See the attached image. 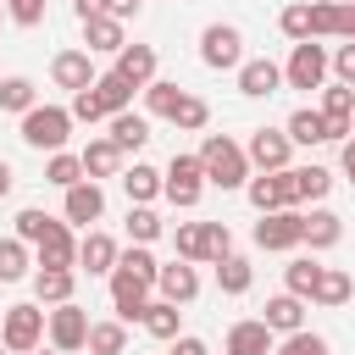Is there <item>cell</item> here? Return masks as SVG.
Wrapping results in <instances>:
<instances>
[{
  "mask_svg": "<svg viewBox=\"0 0 355 355\" xmlns=\"http://www.w3.org/2000/svg\"><path fill=\"white\" fill-rule=\"evenodd\" d=\"M344 39H355V6H349V17H344Z\"/></svg>",
  "mask_w": 355,
  "mask_h": 355,
  "instance_id": "obj_53",
  "label": "cell"
},
{
  "mask_svg": "<svg viewBox=\"0 0 355 355\" xmlns=\"http://www.w3.org/2000/svg\"><path fill=\"white\" fill-rule=\"evenodd\" d=\"M89 355H128V322H94L89 327Z\"/></svg>",
  "mask_w": 355,
  "mask_h": 355,
  "instance_id": "obj_34",
  "label": "cell"
},
{
  "mask_svg": "<svg viewBox=\"0 0 355 355\" xmlns=\"http://www.w3.org/2000/svg\"><path fill=\"white\" fill-rule=\"evenodd\" d=\"M200 166H205V183H216V189H244V183H250V155H244V144H233L227 133H205Z\"/></svg>",
  "mask_w": 355,
  "mask_h": 355,
  "instance_id": "obj_3",
  "label": "cell"
},
{
  "mask_svg": "<svg viewBox=\"0 0 355 355\" xmlns=\"http://www.w3.org/2000/svg\"><path fill=\"white\" fill-rule=\"evenodd\" d=\"M349 294H355V277H349V272H338V266H327L311 300H316V305H349Z\"/></svg>",
  "mask_w": 355,
  "mask_h": 355,
  "instance_id": "obj_37",
  "label": "cell"
},
{
  "mask_svg": "<svg viewBox=\"0 0 355 355\" xmlns=\"http://www.w3.org/2000/svg\"><path fill=\"white\" fill-rule=\"evenodd\" d=\"M178 211H194L200 205V194H205V166H200V155H172L166 161V189H161Z\"/></svg>",
  "mask_w": 355,
  "mask_h": 355,
  "instance_id": "obj_8",
  "label": "cell"
},
{
  "mask_svg": "<svg viewBox=\"0 0 355 355\" xmlns=\"http://www.w3.org/2000/svg\"><path fill=\"white\" fill-rule=\"evenodd\" d=\"M277 83H283V67H277V61H266V55H250V61L239 67V94H250V100L277 94Z\"/></svg>",
  "mask_w": 355,
  "mask_h": 355,
  "instance_id": "obj_16",
  "label": "cell"
},
{
  "mask_svg": "<svg viewBox=\"0 0 355 355\" xmlns=\"http://www.w3.org/2000/svg\"><path fill=\"white\" fill-rule=\"evenodd\" d=\"M44 178H50L55 189H72V183H83V155H72V150H55V155L44 161Z\"/></svg>",
  "mask_w": 355,
  "mask_h": 355,
  "instance_id": "obj_38",
  "label": "cell"
},
{
  "mask_svg": "<svg viewBox=\"0 0 355 355\" xmlns=\"http://www.w3.org/2000/svg\"><path fill=\"white\" fill-rule=\"evenodd\" d=\"M67 139H72V111L67 105H33L22 116V144L55 155V150H67Z\"/></svg>",
  "mask_w": 355,
  "mask_h": 355,
  "instance_id": "obj_4",
  "label": "cell"
},
{
  "mask_svg": "<svg viewBox=\"0 0 355 355\" xmlns=\"http://www.w3.org/2000/svg\"><path fill=\"white\" fill-rule=\"evenodd\" d=\"M338 161H344V172H349V183H355V139H344V150H338Z\"/></svg>",
  "mask_w": 355,
  "mask_h": 355,
  "instance_id": "obj_51",
  "label": "cell"
},
{
  "mask_svg": "<svg viewBox=\"0 0 355 355\" xmlns=\"http://www.w3.org/2000/svg\"><path fill=\"white\" fill-rule=\"evenodd\" d=\"M327 67H333V55H327L316 39H305V44H294V55H288V67H283V83H288V89H322V83H327Z\"/></svg>",
  "mask_w": 355,
  "mask_h": 355,
  "instance_id": "obj_9",
  "label": "cell"
},
{
  "mask_svg": "<svg viewBox=\"0 0 355 355\" xmlns=\"http://www.w3.org/2000/svg\"><path fill=\"white\" fill-rule=\"evenodd\" d=\"M344 239V216H333V211H311L305 216V244L311 250H333Z\"/></svg>",
  "mask_w": 355,
  "mask_h": 355,
  "instance_id": "obj_33",
  "label": "cell"
},
{
  "mask_svg": "<svg viewBox=\"0 0 355 355\" xmlns=\"http://www.w3.org/2000/svg\"><path fill=\"white\" fill-rule=\"evenodd\" d=\"M250 283H255V266H250L244 255L216 261V288H222V294H250Z\"/></svg>",
  "mask_w": 355,
  "mask_h": 355,
  "instance_id": "obj_35",
  "label": "cell"
},
{
  "mask_svg": "<svg viewBox=\"0 0 355 355\" xmlns=\"http://www.w3.org/2000/svg\"><path fill=\"white\" fill-rule=\"evenodd\" d=\"M83 44H89V55H94V50H111V55H116L128 39H122V22H116V17H89V22H83Z\"/></svg>",
  "mask_w": 355,
  "mask_h": 355,
  "instance_id": "obj_31",
  "label": "cell"
},
{
  "mask_svg": "<svg viewBox=\"0 0 355 355\" xmlns=\"http://www.w3.org/2000/svg\"><path fill=\"white\" fill-rule=\"evenodd\" d=\"M72 11H78V22H89V17H105V6H100V0H72Z\"/></svg>",
  "mask_w": 355,
  "mask_h": 355,
  "instance_id": "obj_50",
  "label": "cell"
},
{
  "mask_svg": "<svg viewBox=\"0 0 355 355\" xmlns=\"http://www.w3.org/2000/svg\"><path fill=\"white\" fill-rule=\"evenodd\" d=\"M150 338H161V344H172V338H183V311L172 305V300H150L144 305V322H139Z\"/></svg>",
  "mask_w": 355,
  "mask_h": 355,
  "instance_id": "obj_25",
  "label": "cell"
},
{
  "mask_svg": "<svg viewBox=\"0 0 355 355\" xmlns=\"http://www.w3.org/2000/svg\"><path fill=\"white\" fill-rule=\"evenodd\" d=\"M144 111H150V116H166L172 128H189V133H200V128L211 122V105H205L200 94L166 83V78H155V83L144 89Z\"/></svg>",
  "mask_w": 355,
  "mask_h": 355,
  "instance_id": "obj_1",
  "label": "cell"
},
{
  "mask_svg": "<svg viewBox=\"0 0 355 355\" xmlns=\"http://www.w3.org/2000/svg\"><path fill=\"white\" fill-rule=\"evenodd\" d=\"M172 355H211V349H205V338L183 333V338H172Z\"/></svg>",
  "mask_w": 355,
  "mask_h": 355,
  "instance_id": "obj_49",
  "label": "cell"
},
{
  "mask_svg": "<svg viewBox=\"0 0 355 355\" xmlns=\"http://www.w3.org/2000/svg\"><path fill=\"white\" fill-rule=\"evenodd\" d=\"M322 272H327V266H316V255H294V261L283 266V288L300 294V300H311L316 283H322Z\"/></svg>",
  "mask_w": 355,
  "mask_h": 355,
  "instance_id": "obj_29",
  "label": "cell"
},
{
  "mask_svg": "<svg viewBox=\"0 0 355 355\" xmlns=\"http://www.w3.org/2000/svg\"><path fill=\"white\" fill-rule=\"evenodd\" d=\"M277 28H283L294 44H305V39H311V0H294V6H283Z\"/></svg>",
  "mask_w": 355,
  "mask_h": 355,
  "instance_id": "obj_41",
  "label": "cell"
},
{
  "mask_svg": "<svg viewBox=\"0 0 355 355\" xmlns=\"http://www.w3.org/2000/svg\"><path fill=\"white\" fill-rule=\"evenodd\" d=\"M116 261H122V250H116V239H111V233L89 227V233L78 239V266H83L89 277H111V272H116Z\"/></svg>",
  "mask_w": 355,
  "mask_h": 355,
  "instance_id": "obj_15",
  "label": "cell"
},
{
  "mask_svg": "<svg viewBox=\"0 0 355 355\" xmlns=\"http://www.w3.org/2000/svg\"><path fill=\"white\" fill-rule=\"evenodd\" d=\"M155 294H161V300H172V305H189V300L200 294V272H194V261H172V266H161Z\"/></svg>",
  "mask_w": 355,
  "mask_h": 355,
  "instance_id": "obj_17",
  "label": "cell"
},
{
  "mask_svg": "<svg viewBox=\"0 0 355 355\" xmlns=\"http://www.w3.org/2000/svg\"><path fill=\"white\" fill-rule=\"evenodd\" d=\"M205 227V261L216 266V261H227L233 255V233H227V222H200Z\"/></svg>",
  "mask_w": 355,
  "mask_h": 355,
  "instance_id": "obj_44",
  "label": "cell"
},
{
  "mask_svg": "<svg viewBox=\"0 0 355 355\" xmlns=\"http://www.w3.org/2000/svg\"><path fill=\"white\" fill-rule=\"evenodd\" d=\"M28 250H33V244H22L17 233H11V239H0V283H22V277H28V266H39Z\"/></svg>",
  "mask_w": 355,
  "mask_h": 355,
  "instance_id": "obj_30",
  "label": "cell"
},
{
  "mask_svg": "<svg viewBox=\"0 0 355 355\" xmlns=\"http://www.w3.org/2000/svg\"><path fill=\"white\" fill-rule=\"evenodd\" d=\"M11 183H17V172H11V161H0V200L11 194Z\"/></svg>",
  "mask_w": 355,
  "mask_h": 355,
  "instance_id": "obj_52",
  "label": "cell"
},
{
  "mask_svg": "<svg viewBox=\"0 0 355 355\" xmlns=\"http://www.w3.org/2000/svg\"><path fill=\"white\" fill-rule=\"evenodd\" d=\"M122 189H128V200H133V205H150V200L166 189V172H155V166L133 161V166H122Z\"/></svg>",
  "mask_w": 355,
  "mask_h": 355,
  "instance_id": "obj_27",
  "label": "cell"
},
{
  "mask_svg": "<svg viewBox=\"0 0 355 355\" xmlns=\"http://www.w3.org/2000/svg\"><path fill=\"white\" fill-rule=\"evenodd\" d=\"M161 233H166V222H161L150 205H128V239H133V244H155Z\"/></svg>",
  "mask_w": 355,
  "mask_h": 355,
  "instance_id": "obj_39",
  "label": "cell"
},
{
  "mask_svg": "<svg viewBox=\"0 0 355 355\" xmlns=\"http://www.w3.org/2000/svg\"><path fill=\"white\" fill-rule=\"evenodd\" d=\"M94 61H89V50H55V61H50V83L55 89H72V94H83V89H94Z\"/></svg>",
  "mask_w": 355,
  "mask_h": 355,
  "instance_id": "obj_14",
  "label": "cell"
},
{
  "mask_svg": "<svg viewBox=\"0 0 355 355\" xmlns=\"http://www.w3.org/2000/svg\"><path fill=\"white\" fill-rule=\"evenodd\" d=\"M0 17H6V0H0Z\"/></svg>",
  "mask_w": 355,
  "mask_h": 355,
  "instance_id": "obj_56",
  "label": "cell"
},
{
  "mask_svg": "<svg viewBox=\"0 0 355 355\" xmlns=\"http://www.w3.org/2000/svg\"><path fill=\"white\" fill-rule=\"evenodd\" d=\"M100 6H105V17H116V22L139 17V0H100Z\"/></svg>",
  "mask_w": 355,
  "mask_h": 355,
  "instance_id": "obj_48",
  "label": "cell"
},
{
  "mask_svg": "<svg viewBox=\"0 0 355 355\" xmlns=\"http://www.w3.org/2000/svg\"><path fill=\"white\" fill-rule=\"evenodd\" d=\"M294 183H300V205H305V200H322L333 189V172L327 166H294Z\"/></svg>",
  "mask_w": 355,
  "mask_h": 355,
  "instance_id": "obj_42",
  "label": "cell"
},
{
  "mask_svg": "<svg viewBox=\"0 0 355 355\" xmlns=\"http://www.w3.org/2000/svg\"><path fill=\"white\" fill-rule=\"evenodd\" d=\"M78 155H83V178H89V183H94V178H122V150H116L111 139H89Z\"/></svg>",
  "mask_w": 355,
  "mask_h": 355,
  "instance_id": "obj_24",
  "label": "cell"
},
{
  "mask_svg": "<svg viewBox=\"0 0 355 355\" xmlns=\"http://www.w3.org/2000/svg\"><path fill=\"white\" fill-rule=\"evenodd\" d=\"M200 61H205L211 72H239V67H244V33H239L233 22H211V28L200 33Z\"/></svg>",
  "mask_w": 355,
  "mask_h": 355,
  "instance_id": "obj_6",
  "label": "cell"
},
{
  "mask_svg": "<svg viewBox=\"0 0 355 355\" xmlns=\"http://www.w3.org/2000/svg\"><path fill=\"white\" fill-rule=\"evenodd\" d=\"M294 144H327V116L322 111H311V105H300L294 116H288V128H283Z\"/></svg>",
  "mask_w": 355,
  "mask_h": 355,
  "instance_id": "obj_32",
  "label": "cell"
},
{
  "mask_svg": "<svg viewBox=\"0 0 355 355\" xmlns=\"http://www.w3.org/2000/svg\"><path fill=\"white\" fill-rule=\"evenodd\" d=\"M39 105V89H33V78H0V111H17V116H28Z\"/></svg>",
  "mask_w": 355,
  "mask_h": 355,
  "instance_id": "obj_36",
  "label": "cell"
},
{
  "mask_svg": "<svg viewBox=\"0 0 355 355\" xmlns=\"http://www.w3.org/2000/svg\"><path fill=\"white\" fill-rule=\"evenodd\" d=\"M172 244H178V261H205V227L200 222H178Z\"/></svg>",
  "mask_w": 355,
  "mask_h": 355,
  "instance_id": "obj_40",
  "label": "cell"
},
{
  "mask_svg": "<svg viewBox=\"0 0 355 355\" xmlns=\"http://www.w3.org/2000/svg\"><path fill=\"white\" fill-rule=\"evenodd\" d=\"M33 250H39V255H33L39 266H78V239L67 233V222H50Z\"/></svg>",
  "mask_w": 355,
  "mask_h": 355,
  "instance_id": "obj_21",
  "label": "cell"
},
{
  "mask_svg": "<svg viewBox=\"0 0 355 355\" xmlns=\"http://www.w3.org/2000/svg\"><path fill=\"white\" fill-rule=\"evenodd\" d=\"M0 355H11V349H6V344H0Z\"/></svg>",
  "mask_w": 355,
  "mask_h": 355,
  "instance_id": "obj_55",
  "label": "cell"
},
{
  "mask_svg": "<svg viewBox=\"0 0 355 355\" xmlns=\"http://www.w3.org/2000/svg\"><path fill=\"white\" fill-rule=\"evenodd\" d=\"M261 322H266L272 333H283V338H288V333H300V327H305V300L283 288V294H272V300H266V316H261Z\"/></svg>",
  "mask_w": 355,
  "mask_h": 355,
  "instance_id": "obj_23",
  "label": "cell"
},
{
  "mask_svg": "<svg viewBox=\"0 0 355 355\" xmlns=\"http://www.w3.org/2000/svg\"><path fill=\"white\" fill-rule=\"evenodd\" d=\"M105 139H111L122 155H128V150H144V144H150V116H144V111H122V116H111V133H105Z\"/></svg>",
  "mask_w": 355,
  "mask_h": 355,
  "instance_id": "obj_26",
  "label": "cell"
},
{
  "mask_svg": "<svg viewBox=\"0 0 355 355\" xmlns=\"http://www.w3.org/2000/svg\"><path fill=\"white\" fill-rule=\"evenodd\" d=\"M144 305H150V283L133 277L128 266H116L111 272V311H116V322H144Z\"/></svg>",
  "mask_w": 355,
  "mask_h": 355,
  "instance_id": "obj_13",
  "label": "cell"
},
{
  "mask_svg": "<svg viewBox=\"0 0 355 355\" xmlns=\"http://www.w3.org/2000/svg\"><path fill=\"white\" fill-rule=\"evenodd\" d=\"M44 6H50V0H6V17H11L17 28H39V22H44Z\"/></svg>",
  "mask_w": 355,
  "mask_h": 355,
  "instance_id": "obj_46",
  "label": "cell"
},
{
  "mask_svg": "<svg viewBox=\"0 0 355 355\" xmlns=\"http://www.w3.org/2000/svg\"><path fill=\"white\" fill-rule=\"evenodd\" d=\"M277 355H327V338L311 333V327H300V333H288V338L277 344Z\"/></svg>",
  "mask_w": 355,
  "mask_h": 355,
  "instance_id": "obj_45",
  "label": "cell"
},
{
  "mask_svg": "<svg viewBox=\"0 0 355 355\" xmlns=\"http://www.w3.org/2000/svg\"><path fill=\"white\" fill-rule=\"evenodd\" d=\"M333 72H338L344 89H355V39H344V44L333 50Z\"/></svg>",
  "mask_w": 355,
  "mask_h": 355,
  "instance_id": "obj_47",
  "label": "cell"
},
{
  "mask_svg": "<svg viewBox=\"0 0 355 355\" xmlns=\"http://www.w3.org/2000/svg\"><path fill=\"white\" fill-rule=\"evenodd\" d=\"M44 333H50V311L44 305H11L6 311V327H0V344L11 355H33Z\"/></svg>",
  "mask_w": 355,
  "mask_h": 355,
  "instance_id": "obj_5",
  "label": "cell"
},
{
  "mask_svg": "<svg viewBox=\"0 0 355 355\" xmlns=\"http://www.w3.org/2000/svg\"><path fill=\"white\" fill-rule=\"evenodd\" d=\"M61 211H67V222H83V227H89V222H100V216H105V189L83 178V183H72V189H67V205H61Z\"/></svg>",
  "mask_w": 355,
  "mask_h": 355,
  "instance_id": "obj_20",
  "label": "cell"
},
{
  "mask_svg": "<svg viewBox=\"0 0 355 355\" xmlns=\"http://www.w3.org/2000/svg\"><path fill=\"white\" fill-rule=\"evenodd\" d=\"M72 288H78V272L72 266H39L33 272V300L39 305H67Z\"/></svg>",
  "mask_w": 355,
  "mask_h": 355,
  "instance_id": "obj_22",
  "label": "cell"
},
{
  "mask_svg": "<svg viewBox=\"0 0 355 355\" xmlns=\"http://www.w3.org/2000/svg\"><path fill=\"white\" fill-rule=\"evenodd\" d=\"M72 122H100V116H122V111H133V83L128 78H116V72H100L94 78V89H83V94H72Z\"/></svg>",
  "mask_w": 355,
  "mask_h": 355,
  "instance_id": "obj_2",
  "label": "cell"
},
{
  "mask_svg": "<svg viewBox=\"0 0 355 355\" xmlns=\"http://www.w3.org/2000/svg\"><path fill=\"white\" fill-rule=\"evenodd\" d=\"M39 355H61V349H39Z\"/></svg>",
  "mask_w": 355,
  "mask_h": 355,
  "instance_id": "obj_54",
  "label": "cell"
},
{
  "mask_svg": "<svg viewBox=\"0 0 355 355\" xmlns=\"http://www.w3.org/2000/svg\"><path fill=\"white\" fill-rule=\"evenodd\" d=\"M111 72H116V78H128L133 89H150V83H155V50H150V44H122Z\"/></svg>",
  "mask_w": 355,
  "mask_h": 355,
  "instance_id": "obj_19",
  "label": "cell"
},
{
  "mask_svg": "<svg viewBox=\"0 0 355 355\" xmlns=\"http://www.w3.org/2000/svg\"><path fill=\"white\" fill-rule=\"evenodd\" d=\"M50 222H55L50 211H39V205H28V211H17V239H22V244H39Z\"/></svg>",
  "mask_w": 355,
  "mask_h": 355,
  "instance_id": "obj_43",
  "label": "cell"
},
{
  "mask_svg": "<svg viewBox=\"0 0 355 355\" xmlns=\"http://www.w3.org/2000/svg\"><path fill=\"white\" fill-rule=\"evenodd\" d=\"M227 355H277V344H272V327H266L261 316H250V322H233V327H227Z\"/></svg>",
  "mask_w": 355,
  "mask_h": 355,
  "instance_id": "obj_18",
  "label": "cell"
},
{
  "mask_svg": "<svg viewBox=\"0 0 355 355\" xmlns=\"http://www.w3.org/2000/svg\"><path fill=\"white\" fill-rule=\"evenodd\" d=\"M89 311L83 305H55L50 311V349H61V355H78V349H89Z\"/></svg>",
  "mask_w": 355,
  "mask_h": 355,
  "instance_id": "obj_10",
  "label": "cell"
},
{
  "mask_svg": "<svg viewBox=\"0 0 355 355\" xmlns=\"http://www.w3.org/2000/svg\"><path fill=\"white\" fill-rule=\"evenodd\" d=\"M344 0H311V39H344Z\"/></svg>",
  "mask_w": 355,
  "mask_h": 355,
  "instance_id": "obj_28",
  "label": "cell"
},
{
  "mask_svg": "<svg viewBox=\"0 0 355 355\" xmlns=\"http://www.w3.org/2000/svg\"><path fill=\"white\" fill-rule=\"evenodd\" d=\"M255 244L261 250H294V244H305V216L300 211H266L255 222Z\"/></svg>",
  "mask_w": 355,
  "mask_h": 355,
  "instance_id": "obj_12",
  "label": "cell"
},
{
  "mask_svg": "<svg viewBox=\"0 0 355 355\" xmlns=\"http://www.w3.org/2000/svg\"><path fill=\"white\" fill-rule=\"evenodd\" d=\"M244 155H250V166H261V172H288L294 139H288L283 128H255L250 144H244Z\"/></svg>",
  "mask_w": 355,
  "mask_h": 355,
  "instance_id": "obj_11",
  "label": "cell"
},
{
  "mask_svg": "<svg viewBox=\"0 0 355 355\" xmlns=\"http://www.w3.org/2000/svg\"><path fill=\"white\" fill-rule=\"evenodd\" d=\"M244 194H250V205L266 216V211H300V183H294V166L288 172H261V178H250L244 183Z\"/></svg>",
  "mask_w": 355,
  "mask_h": 355,
  "instance_id": "obj_7",
  "label": "cell"
}]
</instances>
